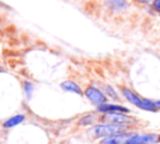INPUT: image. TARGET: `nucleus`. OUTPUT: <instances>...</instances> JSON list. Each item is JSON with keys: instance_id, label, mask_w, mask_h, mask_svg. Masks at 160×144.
<instances>
[{"instance_id": "7", "label": "nucleus", "mask_w": 160, "mask_h": 144, "mask_svg": "<svg viewBox=\"0 0 160 144\" xmlns=\"http://www.w3.org/2000/svg\"><path fill=\"white\" fill-rule=\"evenodd\" d=\"M98 110L99 111H102V113H128L129 110L121 105H114V104H100L98 105Z\"/></svg>"}, {"instance_id": "13", "label": "nucleus", "mask_w": 160, "mask_h": 144, "mask_svg": "<svg viewBox=\"0 0 160 144\" xmlns=\"http://www.w3.org/2000/svg\"><path fill=\"white\" fill-rule=\"evenodd\" d=\"M152 8L154 10L160 13V0H152Z\"/></svg>"}, {"instance_id": "15", "label": "nucleus", "mask_w": 160, "mask_h": 144, "mask_svg": "<svg viewBox=\"0 0 160 144\" xmlns=\"http://www.w3.org/2000/svg\"><path fill=\"white\" fill-rule=\"evenodd\" d=\"M136 1H139V3H149L151 0H136Z\"/></svg>"}, {"instance_id": "14", "label": "nucleus", "mask_w": 160, "mask_h": 144, "mask_svg": "<svg viewBox=\"0 0 160 144\" xmlns=\"http://www.w3.org/2000/svg\"><path fill=\"white\" fill-rule=\"evenodd\" d=\"M105 89H106V91H108V94H109V95H111L114 99H118V95H116V93H114V90H112L110 86H106Z\"/></svg>"}, {"instance_id": "6", "label": "nucleus", "mask_w": 160, "mask_h": 144, "mask_svg": "<svg viewBox=\"0 0 160 144\" xmlns=\"http://www.w3.org/2000/svg\"><path fill=\"white\" fill-rule=\"evenodd\" d=\"M108 120L109 123H114V124H125V123H130L132 121L129 116L122 115L121 113H108L106 116H104V120Z\"/></svg>"}, {"instance_id": "1", "label": "nucleus", "mask_w": 160, "mask_h": 144, "mask_svg": "<svg viewBox=\"0 0 160 144\" xmlns=\"http://www.w3.org/2000/svg\"><path fill=\"white\" fill-rule=\"evenodd\" d=\"M122 94L124 96L134 105H136L138 108L140 109H144V110H150V111H155L156 110V103L151 101V100H148L145 98H140L139 95H136L135 93H132L131 90L129 89H122Z\"/></svg>"}, {"instance_id": "16", "label": "nucleus", "mask_w": 160, "mask_h": 144, "mask_svg": "<svg viewBox=\"0 0 160 144\" xmlns=\"http://www.w3.org/2000/svg\"><path fill=\"white\" fill-rule=\"evenodd\" d=\"M156 106H160V101H156Z\"/></svg>"}, {"instance_id": "2", "label": "nucleus", "mask_w": 160, "mask_h": 144, "mask_svg": "<svg viewBox=\"0 0 160 144\" xmlns=\"http://www.w3.org/2000/svg\"><path fill=\"white\" fill-rule=\"evenodd\" d=\"M124 130H126V125L114 124V123H109L105 125H98V126H94L92 129L96 136H109V135H114L118 133H124Z\"/></svg>"}, {"instance_id": "4", "label": "nucleus", "mask_w": 160, "mask_h": 144, "mask_svg": "<svg viewBox=\"0 0 160 144\" xmlns=\"http://www.w3.org/2000/svg\"><path fill=\"white\" fill-rule=\"evenodd\" d=\"M85 95H86V98H88L91 103H94V104H96V105L104 104V103L106 101V96H105V94H104L102 91H100L99 89L94 88V86H89V88H86V90H85Z\"/></svg>"}, {"instance_id": "10", "label": "nucleus", "mask_w": 160, "mask_h": 144, "mask_svg": "<svg viewBox=\"0 0 160 144\" xmlns=\"http://www.w3.org/2000/svg\"><path fill=\"white\" fill-rule=\"evenodd\" d=\"M106 4L112 10H124L128 6V1L126 0H108Z\"/></svg>"}, {"instance_id": "9", "label": "nucleus", "mask_w": 160, "mask_h": 144, "mask_svg": "<svg viewBox=\"0 0 160 144\" xmlns=\"http://www.w3.org/2000/svg\"><path fill=\"white\" fill-rule=\"evenodd\" d=\"M24 119H25V116H24L22 114L14 115V116H11V118H9L8 120H5V121H4V126H5V128H12V126H15V125L20 124Z\"/></svg>"}, {"instance_id": "3", "label": "nucleus", "mask_w": 160, "mask_h": 144, "mask_svg": "<svg viewBox=\"0 0 160 144\" xmlns=\"http://www.w3.org/2000/svg\"><path fill=\"white\" fill-rule=\"evenodd\" d=\"M160 140V135L156 134H145V135H132L124 144H154Z\"/></svg>"}, {"instance_id": "11", "label": "nucleus", "mask_w": 160, "mask_h": 144, "mask_svg": "<svg viewBox=\"0 0 160 144\" xmlns=\"http://www.w3.org/2000/svg\"><path fill=\"white\" fill-rule=\"evenodd\" d=\"M24 86H25V93H26V95L30 98V95H31V93H32V84L29 83V81H25V83H24Z\"/></svg>"}, {"instance_id": "8", "label": "nucleus", "mask_w": 160, "mask_h": 144, "mask_svg": "<svg viewBox=\"0 0 160 144\" xmlns=\"http://www.w3.org/2000/svg\"><path fill=\"white\" fill-rule=\"evenodd\" d=\"M61 88H62L64 90H66V91H72V93H76V94H79V95L82 94L81 89L79 88V85H78L76 83L71 81V80L62 81V83H61Z\"/></svg>"}, {"instance_id": "17", "label": "nucleus", "mask_w": 160, "mask_h": 144, "mask_svg": "<svg viewBox=\"0 0 160 144\" xmlns=\"http://www.w3.org/2000/svg\"><path fill=\"white\" fill-rule=\"evenodd\" d=\"M0 71H2V70H1V69H0Z\"/></svg>"}, {"instance_id": "12", "label": "nucleus", "mask_w": 160, "mask_h": 144, "mask_svg": "<svg viewBox=\"0 0 160 144\" xmlns=\"http://www.w3.org/2000/svg\"><path fill=\"white\" fill-rule=\"evenodd\" d=\"M91 121H92V116L88 115V116H84V119L80 120V124H90Z\"/></svg>"}, {"instance_id": "5", "label": "nucleus", "mask_w": 160, "mask_h": 144, "mask_svg": "<svg viewBox=\"0 0 160 144\" xmlns=\"http://www.w3.org/2000/svg\"><path fill=\"white\" fill-rule=\"evenodd\" d=\"M134 134H125V133H118L114 135L105 136L100 144H124L129 138H131Z\"/></svg>"}]
</instances>
